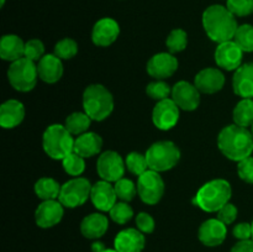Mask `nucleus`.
Here are the masks:
<instances>
[{
    "mask_svg": "<svg viewBox=\"0 0 253 252\" xmlns=\"http://www.w3.org/2000/svg\"><path fill=\"white\" fill-rule=\"evenodd\" d=\"M217 146L229 160L240 161L251 157L253 152V135L247 127L236 125L225 126L217 137Z\"/></svg>",
    "mask_w": 253,
    "mask_h": 252,
    "instance_id": "nucleus-1",
    "label": "nucleus"
},
{
    "mask_svg": "<svg viewBox=\"0 0 253 252\" xmlns=\"http://www.w3.org/2000/svg\"><path fill=\"white\" fill-rule=\"evenodd\" d=\"M203 26L208 36L217 43L234 40L239 29L236 16L222 5H211L205 10Z\"/></svg>",
    "mask_w": 253,
    "mask_h": 252,
    "instance_id": "nucleus-2",
    "label": "nucleus"
},
{
    "mask_svg": "<svg viewBox=\"0 0 253 252\" xmlns=\"http://www.w3.org/2000/svg\"><path fill=\"white\" fill-rule=\"evenodd\" d=\"M231 185L225 179H214L205 183L193 199L195 205L208 212H217L231 198Z\"/></svg>",
    "mask_w": 253,
    "mask_h": 252,
    "instance_id": "nucleus-3",
    "label": "nucleus"
},
{
    "mask_svg": "<svg viewBox=\"0 0 253 252\" xmlns=\"http://www.w3.org/2000/svg\"><path fill=\"white\" fill-rule=\"evenodd\" d=\"M83 108L91 120L103 121L113 113L114 98L104 85L91 84L83 93Z\"/></svg>",
    "mask_w": 253,
    "mask_h": 252,
    "instance_id": "nucleus-4",
    "label": "nucleus"
},
{
    "mask_svg": "<svg viewBox=\"0 0 253 252\" xmlns=\"http://www.w3.org/2000/svg\"><path fill=\"white\" fill-rule=\"evenodd\" d=\"M44 152L53 160H63L74 151V138L64 125L48 126L42 137Z\"/></svg>",
    "mask_w": 253,
    "mask_h": 252,
    "instance_id": "nucleus-5",
    "label": "nucleus"
},
{
    "mask_svg": "<svg viewBox=\"0 0 253 252\" xmlns=\"http://www.w3.org/2000/svg\"><path fill=\"white\" fill-rule=\"evenodd\" d=\"M148 167L156 172H166L174 167L180 158V151L172 141H158L146 152Z\"/></svg>",
    "mask_w": 253,
    "mask_h": 252,
    "instance_id": "nucleus-6",
    "label": "nucleus"
},
{
    "mask_svg": "<svg viewBox=\"0 0 253 252\" xmlns=\"http://www.w3.org/2000/svg\"><path fill=\"white\" fill-rule=\"evenodd\" d=\"M7 78L14 89L26 93L36 86L37 78H39L37 66L34 61L22 57L10 64L7 69Z\"/></svg>",
    "mask_w": 253,
    "mask_h": 252,
    "instance_id": "nucleus-7",
    "label": "nucleus"
},
{
    "mask_svg": "<svg viewBox=\"0 0 253 252\" xmlns=\"http://www.w3.org/2000/svg\"><path fill=\"white\" fill-rule=\"evenodd\" d=\"M91 184L86 178L74 177L64 183L61 188L58 200L66 208L81 207L90 198Z\"/></svg>",
    "mask_w": 253,
    "mask_h": 252,
    "instance_id": "nucleus-8",
    "label": "nucleus"
},
{
    "mask_svg": "<svg viewBox=\"0 0 253 252\" xmlns=\"http://www.w3.org/2000/svg\"><path fill=\"white\" fill-rule=\"evenodd\" d=\"M137 193L141 200L146 204H157L165 193V182L160 175V172L148 169L143 174L138 175Z\"/></svg>",
    "mask_w": 253,
    "mask_h": 252,
    "instance_id": "nucleus-9",
    "label": "nucleus"
},
{
    "mask_svg": "<svg viewBox=\"0 0 253 252\" xmlns=\"http://www.w3.org/2000/svg\"><path fill=\"white\" fill-rule=\"evenodd\" d=\"M126 165L121 156L115 151H106L99 156L96 170L100 178L106 182H118L124 178Z\"/></svg>",
    "mask_w": 253,
    "mask_h": 252,
    "instance_id": "nucleus-10",
    "label": "nucleus"
},
{
    "mask_svg": "<svg viewBox=\"0 0 253 252\" xmlns=\"http://www.w3.org/2000/svg\"><path fill=\"white\" fill-rule=\"evenodd\" d=\"M153 124L157 128L163 131L170 130L177 125L179 120V108L173 99H165L157 101L152 113Z\"/></svg>",
    "mask_w": 253,
    "mask_h": 252,
    "instance_id": "nucleus-11",
    "label": "nucleus"
},
{
    "mask_svg": "<svg viewBox=\"0 0 253 252\" xmlns=\"http://www.w3.org/2000/svg\"><path fill=\"white\" fill-rule=\"evenodd\" d=\"M242 57L244 51L234 40L219 43L215 49V62L226 71H236L241 66Z\"/></svg>",
    "mask_w": 253,
    "mask_h": 252,
    "instance_id": "nucleus-12",
    "label": "nucleus"
},
{
    "mask_svg": "<svg viewBox=\"0 0 253 252\" xmlns=\"http://www.w3.org/2000/svg\"><path fill=\"white\" fill-rule=\"evenodd\" d=\"M172 99L182 110L193 111L200 104V91L194 84L180 81L172 88Z\"/></svg>",
    "mask_w": 253,
    "mask_h": 252,
    "instance_id": "nucleus-13",
    "label": "nucleus"
},
{
    "mask_svg": "<svg viewBox=\"0 0 253 252\" xmlns=\"http://www.w3.org/2000/svg\"><path fill=\"white\" fill-rule=\"evenodd\" d=\"M178 69V59L172 53L161 52L151 57L147 63V72L151 77L163 81L172 77Z\"/></svg>",
    "mask_w": 253,
    "mask_h": 252,
    "instance_id": "nucleus-14",
    "label": "nucleus"
},
{
    "mask_svg": "<svg viewBox=\"0 0 253 252\" xmlns=\"http://www.w3.org/2000/svg\"><path fill=\"white\" fill-rule=\"evenodd\" d=\"M63 205L59 200H43L35 212L36 224L42 229L54 226L62 220L64 214Z\"/></svg>",
    "mask_w": 253,
    "mask_h": 252,
    "instance_id": "nucleus-15",
    "label": "nucleus"
},
{
    "mask_svg": "<svg viewBox=\"0 0 253 252\" xmlns=\"http://www.w3.org/2000/svg\"><path fill=\"white\" fill-rule=\"evenodd\" d=\"M120 35V26L111 17H104L95 22L91 31V40L96 46L106 47L116 41Z\"/></svg>",
    "mask_w": 253,
    "mask_h": 252,
    "instance_id": "nucleus-16",
    "label": "nucleus"
},
{
    "mask_svg": "<svg viewBox=\"0 0 253 252\" xmlns=\"http://www.w3.org/2000/svg\"><path fill=\"white\" fill-rule=\"evenodd\" d=\"M90 200L96 209L100 211H110L111 208L118 203L115 188L110 184V182L101 179L91 185Z\"/></svg>",
    "mask_w": 253,
    "mask_h": 252,
    "instance_id": "nucleus-17",
    "label": "nucleus"
},
{
    "mask_svg": "<svg viewBox=\"0 0 253 252\" xmlns=\"http://www.w3.org/2000/svg\"><path fill=\"white\" fill-rule=\"evenodd\" d=\"M227 235L226 225L219 219H209L202 224L199 227L198 236L202 244L205 246L215 247L221 245L225 241Z\"/></svg>",
    "mask_w": 253,
    "mask_h": 252,
    "instance_id": "nucleus-18",
    "label": "nucleus"
},
{
    "mask_svg": "<svg viewBox=\"0 0 253 252\" xmlns=\"http://www.w3.org/2000/svg\"><path fill=\"white\" fill-rule=\"evenodd\" d=\"M194 85L197 86L200 93L214 94L221 90L225 85V76L217 68H205L202 69L195 76Z\"/></svg>",
    "mask_w": 253,
    "mask_h": 252,
    "instance_id": "nucleus-19",
    "label": "nucleus"
},
{
    "mask_svg": "<svg viewBox=\"0 0 253 252\" xmlns=\"http://www.w3.org/2000/svg\"><path fill=\"white\" fill-rule=\"evenodd\" d=\"M145 245V236L138 229L123 230L114 240V249L118 252H142Z\"/></svg>",
    "mask_w": 253,
    "mask_h": 252,
    "instance_id": "nucleus-20",
    "label": "nucleus"
},
{
    "mask_svg": "<svg viewBox=\"0 0 253 252\" xmlns=\"http://www.w3.org/2000/svg\"><path fill=\"white\" fill-rule=\"evenodd\" d=\"M232 88L235 94L241 96L242 99L253 98V62L241 64L235 71Z\"/></svg>",
    "mask_w": 253,
    "mask_h": 252,
    "instance_id": "nucleus-21",
    "label": "nucleus"
},
{
    "mask_svg": "<svg viewBox=\"0 0 253 252\" xmlns=\"http://www.w3.org/2000/svg\"><path fill=\"white\" fill-rule=\"evenodd\" d=\"M39 78L46 83H56L62 78L63 74V64L62 59L56 54H44L37 64Z\"/></svg>",
    "mask_w": 253,
    "mask_h": 252,
    "instance_id": "nucleus-22",
    "label": "nucleus"
},
{
    "mask_svg": "<svg viewBox=\"0 0 253 252\" xmlns=\"http://www.w3.org/2000/svg\"><path fill=\"white\" fill-rule=\"evenodd\" d=\"M25 108L21 101L10 99L2 103L0 108V125L4 128H14L22 123Z\"/></svg>",
    "mask_w": 253,
    "mask_h": 252,
    "instance_id": "nucleus-23",
    "label": "nucleus"
},
{
    "mask_svg": "<svg viewBox=\"0 0 253 252\" xmlns=\"http://www.w3.org/2000/svg\"><path fill=\"white\" fill-rule=\"evenodd\" d=\"M109 227V220L105 215L100 212H94L82 220L81 232L84 237L90 240L100 239L105 235Z\"/></svg>",
    "mask_w": 253,
    "mask_h": 252,
    "instance_id": "nucleus-24",
    "label": "nucleus"
},
{
    "mask_svg": "<svg viewBox=\"0 0 253 252\" xmlns=\"http://www.w3.org/2000/svg\"><path fill=\"white\" fill-rule=\"evenodd\" d=\"M103 147V138L95 132H84L74 140V151L84 158L98 155Z\"/></svg>",
    "mask_w": 253,
    "mask_h": 252,
    "instance_id": "nucleus-25",
    "label": "nucleus"
},
{
    "mask_svg": "<svg viewBox=\"0 0 253 252\" xmlns=\"http://www.w3.org/2000/svg\"><path fill=\"white\" fill-rule=\"evenodd\" d=\"M0 56L11 63L22 58L25 57V42L16 35H5L0 42Z\"/></svg>",
    "mask_w": 253,
    "mask_h": 252,
    "instance_id": "nucleus-26",
    "label": "nucleus"
},
{
    "mask_svg": "<svg viewBox=\"0 0 253 252\" xmlns=\"http://www.w3.org/2000/svg\"><path fill=\"white\" fill-rule=\"evenodd\" d=\"M62 185L58 184L56 179L49 177L40 178L35 184V193L42 200L58 199Z\"/></svg>",
    "mask_w": 253,
    "mask_h": 252,
    "instance_id": "nucleus-27",
    "label": "nucleus"
},
{
    "mask_svg": "<svg viewBox=\"0 0 253 252\" xmlns=\"http://www.w3.org/2000/svg\"><path fill=\"white\" fill-rule=\"evenodd\" d=\"M234 121L242 127L253 125V99H242L237 103L234 109Z\"/></svg>",
    "mask_w": 253,
    "mask_h": 252,
    "instance_id": "nucleus-28",
    "label": "nucleus"
},
{
    "mask_svg": "<svg viewBox=\"0 0 253 252\" xmlns=\"http://www.w3.org/2000/svg\"><path fill=\"white\" fill-rule=\"evenodd\" d=\"M91 123V119L89 118L86 113H82V111H76L72 113L68 118L66 119V124L64 126L67 130L72 133V135H82V133L86 132Z\"/></svg>",
    "mask_w": 253,
    "mask_h": 252,
    "instance_id": "nucleus-29",
    "label": "nucleus"
},
{
    "mask_svg": "<svg viewBox=\"0 0 253 252\" xmlns=\"http://www.w3.org/2000/svg\"><path fill=\"white\" fill-rule=\"evenodd\" d=\"M125 165L126 168L135 175H141L150 169L146 155H141L138 152L128 153L125 160Z\"/></svg>",
    "mask_w": 253,
    "mask_h": 252,
    "instance_id": "nucleus-30",
    "label": "nucleus"
},
{
    "mask_svg": "<svg viewBox=\"0 0 253 252\" xmlns=\"http://www.w3.org/2000/svg\"><path fill=\"white\" fill-rule=\"evenodd\" d=\"M234 41L241 47L244 52H253V26L245 24L239 26L235 34Z\"/></svg>",
    "mask_w": 253,
    "mask_h": 252,
    "instance_id": "nucleus-31",
    "label": "nucleus"
},
{
    "mask_svg": "<svg viewBox=\"0 0 253 252\" xmlns=\"http://www.w3.org/2000/svg\"><path fill=\"white\" fill-rule=\"evenodd\" d=\"M62 166L69 175L79 177L85 169V161H84V157L77 155L76 152H72L71 155L62 160Z\"/></svg>",
    "mask_w": 253,
    "mask_h": 252,
    "instance_id": "nucleus-32",
    "label": "nucleus"
},
{
    "mask_svg": "<svg viewBox=\"0 0 253 252\" xmlns=\"http://www.w3.org/2000/svg\"><path fill=\"white\" fill-rule=\"evenodd\" d=\"M188 43V37L187 32L182 29H175L170 31V34L168 35L167 41L166 44L168 47V51L169 53H178V52H182L183 49L187 47Z\"/></svg>",
    "mask_w": 253,
    "mask_h": 252,
    "instance_id": "nucleus-33",
    "label": "nucleus"
},
{
    "mask_svg": "<svg viewBox=\"0 0 253 252\" xmlns=\"http://www.w3.org/2000/svg\"><path fill=\"white\" fill-rule=\"evenodd\" d=\"M114 188H115L118 199L126 203L131 202L135 198L136 193H137V185H135V183L132 180L127 179V178H121V179H119L114 184Z\"/></svg>",
    "mask_w": 253,
    "mask_h": 252,
    "instance_id": "nucleus-34",
    "label": "nucleus"
},
{
    "mask_svg": "<svg viewBox=\"0 0 253 252\" xmlns=\"http://www.w3.org/2000/svg\"><path fill=\"white\" fill-rule=\"evenodd\" d=\"M109 214H110L113 221H115L116 224L124 225L132 219L133 210L126 202H118L111 208Z\"/></svg>",
    "mask_w": 253,
    "mask_h": 252,
    "instance_id": "nucleus-35",
    "label": "nucleus"
},
{
    "mask_svg": "<svg viewBox=\"0 0 253 252\" xmlns=\"http://www.w3.org/2000/svg\"><path fill=\"white\" fill-rule=\"evenodd\" d=\"M78 52V44L72 39H63L57 42L54 47V54L61 59H71Z\"/></svg>",
    "mask_w": 253,
    "mask_h": 252,
    "instance_id": "nucleus-36",
    "label": "nucleus"
},
{
    "mask_svg": "<svg viewBox=\"0 0 253 252\" xmlns=\"http://www.w3.org/2000/svg\"><path fill=\"white\" fill-rule=\"evenodd\" d=\"M146 93L155 100L161 101L168 99L169 94H172V89L169 88V85L166 82L156 81L148 84L147 88H146Z\"/></svg>",
    "mask_w": 253,
    "mask_h": 252,
    "instance_id": "nucleus-37",
    "label": "nucleus"
},
{
    "mask_svg": "<svg viewBox=\"0 0 253 252\" xmlns=\"http://www.w3.org/2000/svg\"><path fill=\"white\" fill-rule=\"evenodd\" d=\"M226 7L235 16L253 14V0H227Z\"/></svg>",
    "mask_w": 253,
    "mask_h": 252,
    "instance_id": "nucleus-38",
    "label": "nucleus"
},
{
    "mask_svg": "<svg viewBox=\"0 0 253 252\" xmlns=\"http://www.w3.org/2000/svg\"><path fill=\"white\" fill-rule=\"evenodd\" d=\"M44 56V44L40 40H30L25 43V57L34 62H39Z\"/></svg>",
    "mask_w": 253,
    "mask_h": 252,
    "instance_id": "nucleus-39",
    "label": "nucleus"
},
{
    "mask_svg": "<svg viewBox=\"0 0 253 252\" xmlns=\"http://www.w3.org/2000/svg\"><path fill=\"white\" fill-rule=\"evenodd\" d=\"M237 173L244 182L253 184V157H247L240 161Z\"/></svg>",
    "mask_w": 253,
    "mask_h": 252,
    "instance_id": "nucleus-40",
    "label": "nucleus"
},
{
    "mask_svg": "<svg viewBox=\"0 0 253 252\" xmlns=\"http://www.w3.org/2000/svg\"><path fill=\"white\" fill-rule=\"evenodd\" d=\"M136 225L142 234H151L155 230V220L147 212H140L136 216Z\"/></svg>",
    "mask_w": 253,
    "mask_h": 252,
    "instance_id": "nucleus-41",
    "label": "nucleus"
},
{
    "mask_svg": "<svg viewBox=\"0 0 253 252\" xmlns=\"http://www.w3.org/2000/svg\"><path fill=\"white\" fill-rule=\"evenodd\" d=\"M237 217V208L234 204L227 203L217 211V219L224 222L225 225L232 224Z\"/></svg>",
    "mask_w": 253,
    "mask_h": 252,
    "instance_id": "nucleus-42",
    "label": "nucleus"
},
{
    "mask_svg": "<svg viewBox=\"0 0 253 252\" xmlns=\"http://www.w3.org/2000/svg\"><path fill=\"white\" fill-rule=\"evenodd\" d=\"M232 234L236 239L241 240H251L252 239V224L249 222H240L232 230Z\"/></svg>",
    "mask_w": 253,
    "mask_h": 252,
    "instance_id": "nucleus-43",
    "label": "nucleus"
},
{
    "mask_svg": "<svg viewBox=\"0 0 253 252\" xmlns=\"http://www.w3.org/2000/svg\"><path fill=\"white\" fill-rule=\"evenodd\" d=\"M230 252H253V240H241L232 247Z\"/></svg>",
    "mask_w": 253,
    "mask_h": 252,
    "instance_id": "nucleus-44",
    "label": "nucleus"
},
{
    "mask_svg": "<svg viewBox=\"0 0 253 252\" xmlns=\"http://www.w3.org/2000/svg\"><path fill=\"white\" fill-rule=\"evenodd\" d=\"M91 250H93V252H103L105 251V246H104V244H101V242H94L93 245H91Z\"/></svg>",
    "mask_w": 253,
    "mask_h": 252,
    "instance_id": "nucleus-45",
    "label": "nucleus"
},
{
    "mask_svg": "<svg viewBox=\"0 0 253 252\" xmlns=\"http://www.w3.org/2000/svg\"><path fill=\"white\" fill-rule=\"evenodd\" d=\"M103 252H118V251H116V250H115V249H114V250H110V249H106V250H105V251H103Z\"/></svg>",
    "mask_w": 253,
    "mask_h": 252,
    "instance_id": "nucleus-46",
    "label": "nucleus"
},
{
    "mask_svg": "<svg viewBox=\"0 0 253 252\" xmlns=\"http://www.w3.org/2000/svg\"><path fill=\"white\" fill-rule=\"evenodd\" d=\"M4 4H5V0H1V2H0V5H1V6H4Z\"/></svg>",
    "mask_w": 253,
    "mask_h": 252,
    "instance_id": "nucleus-47",
    "label": "nucleus"
},
{
    "mask_svg": "<svg viewBox=\"0 0 253 252\" xmlns=\"http://www.w3.org/2000/svg\"><path fill=\"white\" fill-rule=\"evenodd\" d=\"M252 240H253V222H252Z\"/></svg>",
    "mask_w": 253,
    "mask_h": 252,
    "instance_id": "nucleus-48",
    "label": "nucleus"
},
{
    "mask_svg": "<svg viewBox=\"0 0 253 252\" xmlns=\"http://www.w3.org/2000/svg\"><path fill=\"white\" fill-rule=\"evenodd\" d=\"M251 127H252V128H251V132H252V135H253V125L251 126Z\"/></svg>",
    "mask_w": 253,
    "mask_h": 252,
    "instance_id": "nucleus-49",
    "label": "nucleus"
},
{
    "mask_svg": "<svg viewBox=\"0 0 253 252\" xmlns=\"http://www.w3.org/2000/svg\"><path fill=\"white\" fill-rule=\"evenodd\" d=\"M252 99H253V98H252Z\"/></svg>",
    "mask_w": 253,
    "mask_h": 252,
    "instance_id": "nucleus-50",
    "label": "nucleus"
}]
</instances>
